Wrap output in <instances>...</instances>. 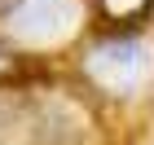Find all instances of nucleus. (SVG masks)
<instances>
[{"instance_id":"1","label":"nucleus","mask_w":154,"mask_h":145,"mask_svg":"<svg viewBox=\"0 0 154 145\" xmlns=\"http://www.w3.org/2000/svg\"><path fill=\"white\" fill-rule=\"evenodd\" d=\"M84 66H88V75H93L101 88H110V92H132L137 84L150 79V48L137 35H110L97 48H88Z\"/></svg>"},{"instance_id":"2","label":"nucleus","mask_w":154,"mask_h":145,"mask_svg":"<svg viewBox=\"0 0 154 145\" xmlns=\"http://www.w3.org/2000/svg\"><path fill=\"white\" fill-rule=\"evenodd\" d=\"M18 5H22V0H0V13H13Z\"/></svg>"}]
</instances>
